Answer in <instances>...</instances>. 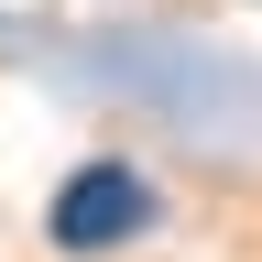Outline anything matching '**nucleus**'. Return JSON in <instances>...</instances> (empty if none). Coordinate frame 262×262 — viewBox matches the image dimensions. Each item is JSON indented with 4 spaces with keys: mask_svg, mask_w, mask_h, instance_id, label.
<instances>
[{
    "mask_svg": "<svg viewBox=\"0 0 262 262\" xmlns=\"http://www.w3.org/2000/svg\"><path fill=\"white\" fill-rule=\"evenodd\" d=\"M44 229H55V251H77V262H88V251H120V241H142V229H153V186L131 175V164L98 153V164H77V175L55 186Z\"/></svg>",
    "mask_w": 262,
    "mask_h": 262,
    "instance_id": "f257e3e1",
    "label": "nucleus"
}]
</instances>
